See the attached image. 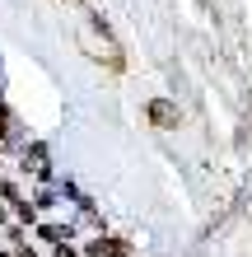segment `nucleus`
<instances>
[{
  "label": "nucleus",
  "mask_w": 252,
  "mask_h": 257,
  "mask_svg": "<svg viewBox=\"0 0 252 257\" xmlns=\"http://www.w3.org/2000/svg\"><path fill=\"white\" fill-rule=\"evenodd\" d=\"M94 24H98V38H103V42H94V38L84 33V52L94 56L98 66H108L112 75H122V70H126V56H122V47H117V38L108 33V24H103V19H94Z\"/></svg>",
  "instance_id": "obj_1"
},
{
  "label": "nucleus",
  "mask_w": 252,
  "mask_h": 257,
  "mask_svg": "<svg viewBox=\"0 0 252 257\" xmlns=\"http://www.w3.org/2000/svg\"><path fill=\"white\" fill-rule=\"evenodd\" d=\"M145 117H150L154 126H164V131L182 126V108H177L173 98H150V103H145Z\"/></svg>",
  "instance_id": "obj_2"
},
{
  "label": "nucleus",
  "mask_w": 252,
  "mask_h": 257,
  "mask_svg": "<svg viewBox=\"0 0 252 257\" xmlns=\"http://www.w3.org/2000/svg\"><path fill=\"white\" fill-rule=\"evenodd\" d=\"M38 229H42V238H52V243H61V238H70V224H66V229H61V224H38Z\"/></svg>",
  "instance_id": "obj_3"
},
{
  "label": "nucleus",
  "mask_w": 252,
  "mask_h": 257,
  "mask_svg": "<svg viewBox=\"0 0 252 257\" xmlns=\"http://www.w3.org/2000/svg\"><path fill=\"white\" fill-rule=\"evenodd\" d=\"M10 131H14V117H10V108H5V103H0V141H5Z\"/></svg>",
  "instance_id": "obj_4"
},
{
  "label": "nucleus",
  "mask_w": 252,
  "mask_h": 257,
  "mask_svg": "<svg viewBox=\"0 0 252 257\" xmlns=\"http://www.w3.org/2000/svg\"><path fill=\"white\" fill-rule=\"evenodd\" d=\"M0 196H5V201H19V187H14V183H0Z\"/></svg>",
  "instance_id": "obj_5"
},
{
  "label": "nucleus",
  "mask_w": 252,
  "mask_h": 257,
  "mask_svg": "<svg viewBox=\"0 0 252 257\" xmlns=\"http://www.w3.org/2000/svg\"><path fill=\"white\" fill-rule=\"evenodd\" d=\"M19 257H38V252H33V248H19Z\"/></svg>",
  "instance_id": "obj_6"
},
{
  "label": "nucleus",
  "mask_w": 252,
  "mask_h": 257,
  "mask_svg": "<svg viewBox=\"0 0 252 257\" xmlns=\"http://www.w3.org/2000/svg\"><path fill=\"white\" fill-rule=\"evenodd\" d=\"M70 5H84V0H70Z\"/></svg>",
  "instance_id": "obj_7"
},
{
  "label": "nucleus",
  "mask_w": 252,
  "mask_h": 257,
  "mask_svg": "<svg viewBox=\"0 0 252 257\" xmlns=\"http://www.w3.org/2000/svg\"><path fill=\"white\" fill-rule=\"evenodd\" d=\"M0 257H10V252H0Z\"/></svg>",
  "instance_id": "obj_8"
}]
</instances>
